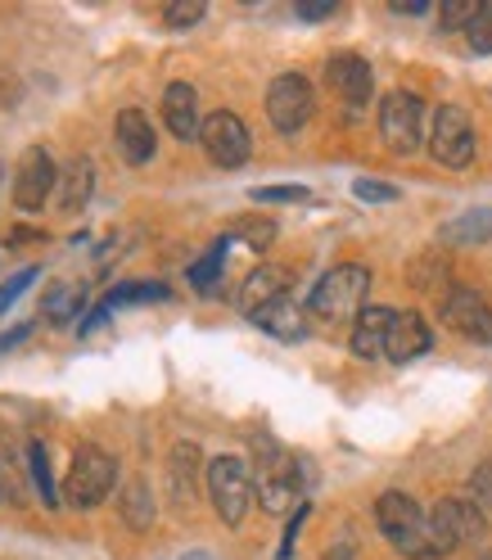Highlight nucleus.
I'll use <instances>...</instances> for the list:
<instances>
[{
	"label": "nucleus",
	"mask_w": 492,
	"mask_h": 560,
	"mask_svg": "<svg viewBox=\"0 0 492 560\" xmlns=\"http://www.w3.org/2000/svg\"><path fill=\"white\" fill-rule=\"evenodd\" d=\"M254 462H258V470H254V493H258L262 511L285 515L290 506H303L298 498H303V466H307V462H294L271 434H258V439H254Z\"/></svg>",
	"instance_id": "f257e3e1"
},
{
	"label": "nucleus",
	"mask_w": 492,
	"mask_h": 560,
	"mask_svg": "<svg viewBox=\"0 0 492 560\" xmlns=\"http://www.w3.org/2000/svg\"><path fill=\"white\" fill-rule=\"evenodd\" d=\"M366 290H371V271L362 262H343V267H330L321 280L312 285V299H307V312L316 322H358L366 312Z\"/></svg>",
	"instance_id": "f03ea898"
},
{
	"label": "nucleus",
	"mask_w": 492,
	"mask_h": 560,
	"mask_svg": "<svg viewBox=\"0 0 492 560\" xmlns=\"http://www.w3.org/2000/svg\"><path fill=\"white\" fill-rule=\"evenodd\" d=\"M375 524H379V534L394 542V551H402L411 560H425L430 556V515L415 506V498L384 493L375 502Z\"/></svg>",
	"instance_id": "7ed1b4c3"
},
{
	"label": "nucleus",
	"mask_w": 492,
	"mask_h": 560,
	"mask_svg": "<svg viewBox=\"0 0 492 560\" xmlns=\"http://www.w3.org/2000/svg\"><path fill=\"white\" fill-rule=\"evenodd\" d=\"M114 483H118V462L109 457V452L78 447V452H73V466H68L63 502L78 506V511H91V506H99L104 498L114 493Z\"/></svg>",
	"instance_id": "20e7f679"
},
{
	"label": "nucleus",
	"mask_w": 492,
	"mask_h": 560,
	"mask_svg": "<svg viewBox=\"0 0 492 560\" xmlns=\"http://www.w3.org/2000/svg\"><path fill=\"white\" fill-rule=\"evenodd\" d=\"M488 529V520L475 502L466 498H443L434 511H430V556H452L456 547L466 542H479Z\"/></svg>",
	"instance_id": "39448f33"
},
{
	"label": "nucleus",
	"mask_w": 492,
	"mask_h": 560,
	"mask_svg": "<svg viewBox=\"0 0 492 560\" xmlns=\"http://www.w3.org/2000/svg\"><path fill=\"white\" fill-rule=\"evenodd\" d=\"M208 498H213V511L226 524H239L244 515H249V502H254V470H249V462H239V457L208 462Z\"/></svg>",
	"instance_id": "423d86ee"
},
{
	"label": "nucleus",
	"mask_w": 492,
	"mask_h": 560,
	"mask_svg": "<svg viewBox=\"0 0 492 560\" xmlns=\"http://www.w3.org/2000/svg\"><path fill=\"white\" fill-rule=\"evenodd\" d=\"M379 136L394 154H415L425 140V104L411 91H389L379 104Z\"/></svg>",
	"instance_id": "0eeeda50"
},
{
	"label": "nucleus",
	"mask_w": 492,
	"mask_h": 560,
	"mask_svg": "<svg viewBox=\"0 0 492 560\" xmlns=\"http://www.w3.org/2000/svg\"><path fill=\"white\" fill-rule=\"evenodd\" d=\"M475 122L461 104H438L434 114V127H430V154L443 163V167H466L475 159Z\"/></svg>",
	"instance_id": "6e6552de"
},
{
	"label": "nucleus",
	"mask_w": 492,
	"mask_h": 560,
	"mask_svg": "<svg viewBox=\"0 0 492 560\" xmlns=\"http://www.w3.org/2000/svg\"><path fill=\"white\" fill-rule=\"evenodd\" d=\"M199 145L203 154L213 159L218 167H239V163H249V150H254V140H249V127L239 122V114H208L203 127H199Z\"/></svg>",
	"instance_id": "1a4fd4ad"
},
{
	"label": "nucleus",
	"mask_w": 492,
	"mask_h": 560,
	"mask_svg": "<svg viewBox=\"0 0 492 560\" xmlns=\"http://www.w3.org/2000/svg\"><path fill=\"white\" fill-rule=\"evenodd\" d=\"M438 317L456 335H466L475 343H492V303L470 285H452L438 303Z\"/></svg>",
	"instance_id": "9d476101"
},
{
	"label": "nucleus",
	"mask_w": 492,
	"mask_h": 560,
	"mask_svg": "<svg viewBox=\"0 0 492 560\" xmlns=\"http://www.w3.org/2000/svg\"><path fill=\"white\" fill-rule=\"evenodd\" d=\"M312 104H316L312 100V82L298 78V73H280L267 86V118H271L276 131H285V136H294L298 127H307Z\"/></svg>",
	"instance_id": "9b49d317"
},
{
	"label": "nucleus",
	"mask_w": 492,
	"mask_h": 560,
	"mask_svg": "<svg viewBox=\"0 0 492 560\" xmlns=\"http://www.w3.org/2000/svg\"><path fill=\"white\" fill-rule=\"evenodd\" d=\"M55 182H59L55 159H50L42 145L23 150V159H19V172H14V203L23 208V213H37V208L50 199Z\"/></svg>",
	"instance_id": "f8f14e48"
},
{
	"label": "nucleus",
	"mask_w": 492,
	"mask_h": 560,
	"mask_svg": "<svg viewBox=\"0 0 492 560\" xmlns=\"http://www.w3.org/2000/svg\"><path fill=\"white\" fill-rule=\"evenodd\" d=\"M326 82L348 104V114H362L371 104V95H375V73H371V63L362 55H335L326 63Z\"/></svg>",
	"instance_id": "ddd939ff"
},
{
	"label": "nucleus",
	"mask_w": 492,
	"mask_h": 560,
	"mask_svg": "<svg viewBox=\"0 0 492 560\" xmlns=\"http://www.w3.org/2000/svg\"><path fill=\"white\" fill-rule=\"evenodd\" d=\"M290 285H294V271H290V267H280V262H262L258 271L244 276V285H239V307L254 317V312H262L267 303L290 299Z\"/></svg>",
	"instance_id": "4468645a"
},
{
	"label": "nucleus",
	"mask_w": 492,
	"mask_h": 560,
	"mask_svg": "<svg viewBox=\"0 0 492 560\" xmlns=\"http://www.w3.org/2000/svg\"><path fill=\"white\" fill-rule=\"evenodd\" d=\"M430 343H434L430 322L420 317V312H398L394 326H389V343H384V358L402 366V362L425 358V353H430Z\"/></svg>",
	"instance_id": "2eb2a0df"
},
{
	"label": "nucleus",
	"mask_w": 492,
	"mask_h": 560,
	"mask_svg": "<svg viewBox=\"0 0 492 560\" xmlns=\"http://www.w3.org/2000/svg\"><path fill=\"white\" fill-rule=\"evenodd\" d=\"M163 122L177 140H199L203 118H199V95L190 82H172L163 91Z\"/></svg>",
	"instance_id": "dca6fc26"
},
{
	"label": "nucleus",
	"mask_w": 492,
	"mask_h": 560,
	"mask_svg": "<svg viewBox=\"0 0 492 560\" xmlns=\"http://www.w3.org/2000/svg\"><path fill=\"white\" fill-rule=\"evenodd\" d=\"M118 150H122L127 163H150L154 159L159 136H154V122L140 109H122L118 114Z\"/></svg>",
	"instance_id": "f3484780"
},
{
	"label": "nucleus",
	"mask_w": 492,
	"mask_h": 560,
	"mask_svg": "<svg viewBox=\"0 0 492 560\" xmlns=\"http://www.w3.org/2000/svg\"><path fill=\"white\" fill-rule=\"evenodd\" d=\"M394 317H398L394 307H366L362 317L353 322V353L366 358V362L384 358V343H389V326H394Z\"/></svg>",
	"instance_id": "a211bd4d"
},
{
	"label": "nucleus",
	"mask_w": 492,
	"mask_h": 560,
	"mask_svg": "<svg viewBox=\"0 0 492 560\" xmlns=\"http://www.w3.org/2000/svg\"><path fill=\"white\" fill-rule=\"evenodd\" d=\"M254 326L276 335V339H303V307L294 299H280V303H267L262 312H254Z\"/></svg>",
	"instance_id": "6ab92c4d"
},
{
	"label": "nucleus",
	"mask_w": 492,
	"mask_h": 560,
	"mask_svg": "<svg viewBox=\"0 0 492 560\" xmlns=\"http://www.w3.org/2000/svg\"><path fill=\"white\" fill-rule=\"evenodd\" d=\"M443 244H456V249H470V244H483L492 235V208H470V213L452 218L443 231Z\"/></svg>",
	"instance_id": "aec40b11"
},
{
	"label": "nucleus",
	"mask_w": 492,
	"mask_h": 560,
	"mask_svg": "<svg viewBox=\"0 0 492 560\" xmlns=\"http://www.w3.org/2000/svg\"><path fill=\"white\" fill-rule=\"evenodd\" d=\"M195 470H199V447L195 443H177L167 457V483H172V498L181 506L190 502V488H195Z\"/></svg>",
	"instance_id": "412c9836"
},
{
	"label": "nucleus",
	"mask_w": 492,
	"mask_h": 560,
	"mask_svg": "<svg viewBox=\"0 0 492 560\" xmlns=\"http://www.w3.org/2000/svg\"><path fill=\"white\" fill-rule=\"evenodd\" d=\"M59 182H63V190H59V208H63V213H82L86 199H91V190H95V167H91L86 159H78Z\"/></svg>",
	"instance_id": "4be33fe9"
},
{
	"label": "nucleus",
	"mask_w": 492,
	"mask_h": 560,
	"mask_svg": "<svg viewBox=\"0 0 492 560\" xmlns=\"http://www.w3.org/2000/svg\"><path fill=\"white\" fill-rule=\"evenodd\" d=\"M226 244H231L226 235H222V240H213V244H208V254H203L199 262H190L186 280H190L195 290H203V294H208V290H213L218 280H222V267H226Z\"/></svg>",
	"instance_id": "5701e85b"
},
{
	"label": "nucleus",
	"mask_w": 492,
	"mask_h": 560,
	"mask_svg": "<svg viewBox=\"0 0 492 560\" xmlns=\"http://www.w3.org/2000/svg\"><path fill=\"white\" fill-rule=\"evenodd\" d=\"M172 299V290L163 285V280H131V285H118L109 299H104V307H127V303H163Z\"/></svg>",
	"instance_id": "b1692460"
},
{
	"label": "nucleus",
	"mask_w": 492,
	"mask_h": 560,
	"mask_svg": "<svg viewBox=\"0 0 492 560\" xmlns=\"http://www.w3.org/2000/svg\"><path fill=\"white\" fill-rule=\"evenodd\" d=\"M226 240H239V244H249V249H271L276 244V222L271 218H239V222H231V231H226Z\"/></svg>",
	"instance_id": "393cba45"
},
{
	"label": "nucleus",
	"mask_w": 492,
	"mask_h": 560,
	"mask_svg": "<svg viewBox=\"0 0 492 560\" xmlns=\"http://www.w3.org/2000/svg\"><path fill=\"white\" fill-rule=\"evenodd\" d=\"M122 520L131 524V529H150L154 524V502H150V488L145 483H127V493H122Z\"/></svg>",
	"instance_id": "a878e982"
},
{
	"label": "nucleus",
	"mask_w": 492,
	"mask_h": 560,
	"mask_svg": "<svg viewBox=\"0 0 492 560\" xmlns=\"http://www.w3.org/2000/svg\"><path fill=\"white\" fill-rule=\"evenodd\" d=\"M82 303H86V290H82V285H59V290L46 294L42 312H46L50 322H73L78 312H82Z\"/></svg>",
	"instance_id": "bb28decb"
},
{
	"label": "nucleus",
	"mask_w": 492,
	"mask_h": 560,
	"mask_svg": "<svg viewBox=\"0 0 492 560\" xmlns=\"http://www.w3.org/2000/svg\"><path fill=\"white\" fill-rule=\"evenodd\" d=\"M27 466H32V483H37V493H42V506H59V493H55V483H50L46 443H32L27 447Z\"/></svg>",
	"instance_id": "cd10ccee"
},
{
	"label": "nucleus",
	"mask_w": 492,
	"mask_h": 560,
	"mask_svg": "<svg viewBox=\"0 0 492 560\" xmlns=\"http://www.w3.org/2000/svg\"><path fill=\"white\" fill-rule=\"evenodd\" d=\"M203 14H208V5H199V0H177V5H163V23H167L172 32L195 27Z\"/></svg>",
	"instance_id": "c85d7f7f"
},
{
	"label": "nucleus",
	"mask_w": 492,
	"mask_h": 560,
	"mask_svg": "<svg viewBox=\"0 0 492 560\" xmlns=\"http://www.w3.org/2000/svg\"><path fill=\"white\" fill-rule=\"evenodd\" d=\"M466 42L475 55H492V5H479V14L466 27Z\"/></svg>",
	"instance_id": "c756f323"
},
{
	"label": "nucleus",
	"mask_w": 492,
	"mask_h": 560,
	"mask_svg": "<svg viewBox=\"0 0 492 560\" xmlns=\"http://www.w3.org/2000/svg\"><path fill=\"white\" fill-rule=\"evenodd\" d=\"M249 199L254 203H307L312 190L307 186H254Z\"/></svg>",
	"instance_id": "7c9ffc66"
},
{
	"label": "nucleus",
	"mask_w": 492,
	"mask_h": 560,
	"mask_svg": "<svg viewBox=\"0 0 492 560\" xmlns=\"http://www.w3.org/2000/svg\"><path fill=\"white\" fill-rule=\"evenodd\" d=\"M475 14H479V5H470V0H452V5L438 10V27L443 32H466Z\"/></svg>",
	"instance_id": "2f4dec72"
},
{
	"label": "nucleus",
	"mask_w": 492,
	"mask_h": 560,
	"mask_svg": "<svg viewBox=\"0 0 492 560\" xmlns=\"http://www.w3.org/2000/svg\"><path fill=\"white\" fill-rule=\"evenodd\" d=\"M353 195L362 203H398V186H384V182H371V177L353 182Z\"/></svg>",
	"instance_id": "473e14b6"
},
{
	"label": "nucleus",
	"mask_w": 492,
	"mask_h": 560,
	"mask_svg": "<svg viewBox=\"0 0 492 560\" xmlns=\"http://www.w3.org/2000/svg\"><path fill=\"white\" fill-rule=\"evenodd\" d=\"M37 276H42L37 267H23L19 276H10L5 285H0V312H5V307H14V303H19V294H23V290H27V285H32V280H37Z\"/></svg>",
	"instance_id": "72a5a7b5"
},
{
	"label": "nucleus",
	"mask_w": 492,
	"mask_h": 560,
	"mask_svg": "<svg viewBox=\"0 0 492 560\" xmlns=\"http://www.w3.org/2000/svg\"><path fill=\"white\" fill-rule=\"evenodd\" d=\"M475 506L492 511V462H483V470L475 475Z\"/></svg>",
	"instance_id": "f704fd0d"
},
{
	"label": "nucleus",
	"mask_w": 492,
	"mask_h": 560,
	"mask_svg": "<svg viewBox=\"0 0 492 560\" xmlns=\"http://www.w3.org/2000/svg\"><path fill=\"white\" fill-rule=\"evenodd\" d=\"M303 520H307V502L294 511V520H290V529H285V542H280V556H290L294 551V542H298V529H303Z\"/></svg>",
	"instance_id": "c9c22d12"
},
{
	"label": "nucleus",
	"mask_w": 492,
	"mask_h": 560,
	"mask_svg": "<svg viewBox=\"0 0 492 560\" xmlns=\"http://www.w3.org/2000/svg\"><path fill=\"white\" fill-rule=\"evenodd\" d=\"M335 10H339V5H298L294 14H298L303 23H321V19H330Z\"/></svg>",
	"instance_id": "e433bc0d"
},
{
	"label": "nucleus",
	"mask_w": 492,
	"mask_h": 560,
	"mask_svg": "<svg viewBox=\"0 0 492 560\" xmlns=\"http://www.w3.org/2000/svg\"><path fill=\"white\" fill-rule=\"evenodd\" d=\"M32 326H37V322H19L10 335H0V353H5V348H14V343H23V339L32 335Z\"/></svg>",
	"instance_id": "4c0bfd02"
},
{
	"label": "nucleus",
	"mask_w": 492,
	"mask_h": 560,
	"mask_svg": "<svg viewBox=\"0 0 492 560\" xmlns=\"http://www.w3.org/2000/svg\"><path fill=\"white\" fill-rule=\"evenodd\" d=\"M394 14H407V19H420V14H430L425 0H411V5H394Z\"/></svg>",
	"instance_id": "58836bf2"
},
{
	"label": "nucleus",
	"mask_w": 492,
	"mask_h": 560,
	"mask_svg": "<svg viewBox=\"0 0 492 560\" xmlns=\"http://www.w3.org/2000/svg\"><path fill=\"white\" fill-rule=\"evenodd\" d=\"M483 560H492V556H483Z\"/></svg>",
	"instance_id": "ea45409f"
}]
</instances>
